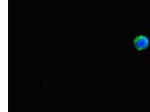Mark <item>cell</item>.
Segmentation results:
<instances>
[{
  "label": "cell",
  "instance_id": "obj_1",
  "mask_svg": "<svg viewBox=\"0 0 150 112\" xmlns=\"http://www.w3.org/2000/svg\"><path fill=\"white\" fill-rule=\"evenodd\" d=\"M134 43L135 48L138 50H144L149 46V40L145 36L140 35L134 39Z\"/></svg>",
  "mask_w": 150,
  "mask_h": 112
}]
</instances>
